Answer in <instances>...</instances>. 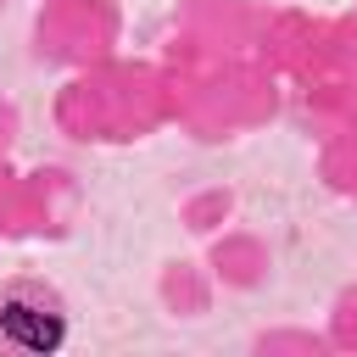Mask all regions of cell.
I'll list each match as a JSON object with an SVG mask.
<instances>
[{"label": "cell", "instance_id": "1", "mask_svg": "<svg viewBox=\"0 0 357 357\" xmlns=\"http://www.w3.org/2000/svg\"><path fill=\"white\" fill-rule=\"evenodd\" d=\"M0 346L11 351H28V357H45V351H61L67 346V307L50 284L39 279H17L0 290Z\"/></svg>", "mask_w": 357, "mask_h": 357}]
</instances>
